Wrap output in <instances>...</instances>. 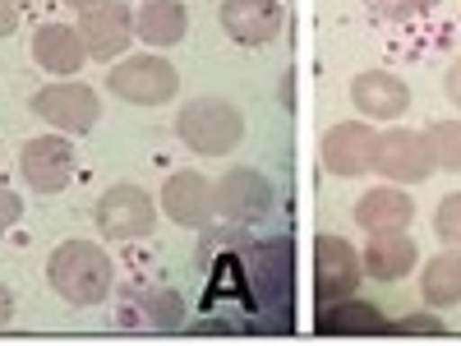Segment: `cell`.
Segmentation results:
<instances>
[{
    "label": "cell",
    "mask_w": 461,
    "mask_h": 346,
    "mask_svg": "<svg viewBox=\"0 0 461 346\" xmlns=\"http://www.w3.org/2000/svg\"><path fill=\"white\" fill-rule=\"evenodd\" d=\"M47 282H51V291L65 305H79V310H84V305H97V300L111 296L115 268H111L102 245H93V241H65L47 259Z\"/></svg>",
    "instance_id": "1"
},
{
    "label": "cell",
    "mask_w": 461,
    "mask_h": 346,
    "mask_svg": "<svg viewBox=\"0 0 461 346\" xmlns=\"http://www.w3.org/2000/svg\"><path fill=\"white\" fill-rule=\"evenodd\" d=\"M176 134L189 152H199V158H226V152H236L240 139H245V115L226 97H194V102L180 106Z\"/></svg>",
    "instance_id": "2"
},
{
    "label": "cell",
    "mask_w": 461,
    "mask_h": 346,
    "mask_svg": "<svg viewBox=\"0 0 461 346\" xmlns=\"http://www.w3.org/2000/svg\"><path fill=\"white\" fill-rule=\"evenodd\" d=\"M106 84H111L115 97H125L134 106H162V102L176 97L180 74L167 56H125V60L111 65Z\"/></svg>",
    "instance_id": "3"
},
{
    "label": "cell",
    "mask_w": 461,
    "mask_h": 346,
    "mask_svg": "<svg viewBox=\"0 0 461 346\" xmlns=\"http://www.w3.org/2000/svg\"><path fill=\"white\" fill-rule=\"evenodd\" d=\"M434 148L425 139V130H383L378 134V158H374V171L393 185H420L434 176Z\"/></svg>",
    "instance_id": "4"
},
{
    "label": "cell",
    "mask_w": 461,
    "mask_h": 346,
    "mask_svg": "<svg viewBox=\"0 0 461 346\" xmlns=\"http://www.w3.org/2000/svg\"><path fill=\"white\" fill-rule=\"evenodd\" d=\"M97 231L106 241H139L158 226V204H152L139 185H111L93 208Z\"/></svg>",
    "instance_id": "5"
},
{
    "label": "cell",
    "mask_w": 461,
    "mask_h": 346,
    "mask_svg": "<svg viewBox=\"0 0 461 346\" xmlns=\"http://www.w3.org/2000/svg\"><path fill=\"white\" fill-rule=\"evenodd\" d=\"M32 115L47 121L56 134H88L102 115V102L88 84H47L42 93L32 97Z\"/></svg>",
    "instance_id": "6"
},
{
    "label": "cell",
    "mask_w": 461,
    "mask_h": 346,
    "mask_svg": "<svg viewBox=\"0 0 461 346\" xmlns=\"http://www.w3.org/2000/svg\"><path fill=\"white\" fill-rule=\"evenodd\" d=\"M19 171L37 195H60L74 180V148L69 134H37L19 148Z\"/></svg>",
    "instance_id": "7"
},
{
    "label": "cell",
    "mask_w": 461,
    "mask_h": 346,
    "mask_svg": "<svg viewBox=\"0 0 461 346\" xmlns=\"http://www.w3.org/2000/svg\"><path fill=\"white\" fill-rule=\"evenodd\" d=\"M374 158H378V134L365 121H341L319 143V162L332 176H365L374 171Z\"/></svg>",
    "instance_id": "8"
},
{
    "label": "cell",
    "mask_w": 461,
    "mask_h": 346,
    "mask_svg": "<svg viewBox=\"0 0 461 346\" xmlns=\"http://www.w3.org/2000/svg\"><path fill=\"white\" fill-rule=\"evenodd\" d=\"M360 273H365V263H360L351 241H341V236H319L314 241V291H319V305L356 296Z\"/></svg>",
    "instance_id": "9"
},
{
    "label": "cell",
    "mask_w": 461,
    "mask_h": 346,
    "mask_svg": "<svg viewBox=\"0 0 461 346\" xmlns=\"http://www.w3.org/2000/svg\"><path fill=\"white\" fill-rule=\"evenodd\" d=\"M79 37L93 60H115L125 56L130 37H134V10L125 0H102V5L79 14Z\"/></svg>",
    "instance_id": "10"
},
{
    "label": "cell",
    "mask_w": 461,
    "mask_h": 346,
    "mask_svg": "<svg viewBox=\"0 0 461 346\" xmlns=\"http://www.w3.org/2000/svg\"><path fill=\"white\" fill-rule=\"evenodd\" d=\"M282 23H286L282 0H221V28H226L230 42H240V47L277 42Z\"/></svg>",
    "instance_id": "11"
},
{
    "label": "cell",
    "mask_w": 461,
    "mask_h": 346,
    "mask_svg": "<svg viewBox=\"0 0 461 346\" xmlns=\"http://www.w3.org/2000/svg\"><path fill=\"white\" fill-rule=\"evenodd\" d=\"M217 213L226 217V222H263L267 217V208H273V185H267L258 171H249V167H236V171H226L217 185Z\"/></svg>",
    "instance_id": "12"
},
{
    "label": "cell",
    "mask_w": 461,
    "mask_h": 346,
    "mask_svg": "<svg viewBox=\"0 0 461 346\" xmlns=\"http://www.w3.org/2000/svg\"><path fill=\"white\" fill-rule=\"evenodd\" d=\"M351 106L369 121H397L411 106V84L397 79L393 69H365L351 79Z\"/></svg>",
    "instance_id": "13"
},
{
    "label": "cell",
    "mask_w": 461,
    "mask_h": 346,
    "mask_svg": "<svg viewBox=\"0 0 461 346\" xmlns=\"http://www.w3.org/2000/svg\"><path fill=\"white\" fill-rule=\"evenodd\" d=\"M162 213L176 226H208L217 213V189L212 180H203L199 171H176L162 185Z\"/></svg>",
    "instance_id": "14"
},
{
    "label": "cell",
    "mask_w": 461,
    "mask_h": 346,
    "mask_svg": "<svg viewBox=\"0 0 461 346\" xmlns=\"http://www.w3.org/2000/svg\"><path fill=\"white\" fill-rule=\"evenodd\" d=\"M356 222L369 231V236H393V231H406L415 222V199L406 195L402 185H378L365 189L360 204H356Z\"/></svg>",
    "instance_id": "15"
},
{
    "label": "cell",
    "mask_w": 461,
    "mask_h": 346,
    "mask_svg": "<svg viewBox=\"0 0 461 346\" xmlns=\"http://www.w3.org/2000/svg\"><path fill=\"white\" fill-rule=\"evenodd\" d=\"M388 328H393L388 314H383L374 300L341 296L332 305H319V332H328V337H378Z\"/></svg>",
    "instance_id": "16"
},
{
    "label": "cell",
    "mask_w": 461,
    "mask_h": 346,
    "mask_svg": "<svg viewBox=\"0 0 461 346\" xmlns=\"http://www.w3.org/2000/svg\"><path fill=\"white\" fill-rule=\"evenodd\" d=\"M32 60L42 65L47 74H79V65L88 60V47L79 28H65V23H42L32 32Z\"/></svg>",
    "instance_id": "17"
},
{
    "label": "cell",
    "mask_w": 461,
    "mask_h": 346,
    "mask_svg": "<svg viewBox=\"0 0 461 346\" xmlns=\"http://www.w3.org/2000/svg\"><path fill=\"white\" fill-rule=\"evenodd\" d=\"M360 263H365V278H374V282H402L415 273L420 250L406 231H393V236H369Z\"/></svg>",
    "instance_id": "18"
},
{
    "label": "cell",
    "mask_w": 461,
    "mask_h": 346,
    "mask_svg": "<svg viewBox=\"0 0 461 346\" xmlns=\"http://www.w3.org/2000/svg\"><path fill=\"white\" fill-rule=\"evenodd\" d=\"M134 32L143 37L148 47L167 51L189 32V5L185 0H143L139 14H134Z\"/></svg>",
    "instance_id": "19"
},
{
    "label": "cell",
    "mask_w": 461,
    "mask_h": 346,
    "mask_svg": "<svg viewBox=\"0 0 461 346\" xmlns=\"http://www.w3.org/2000/svg\"><path fill=\"white\" fill-rule=\"evenodd\" d=\"M420 296H425L429 310H452V305H461V250H443L425 263Z\"/></svg>",
    "instance_id": "20"
},
{
    "label": "cell",
    "mask_w": 461,
    "mask_h": 346,
    "mask_svg": "<svg viewBox=\"0 0 461 346\" xmlns=\"http://www.w3.org/2000/svg\"><path fill=\"white\" fill-rule=\"evenodd\" d=\"M249 278L263 287L267 300H291V245L263 241L249 250Z\"/></svg>",
    "instance_id": "21"
},
{
    "label": "cell",
    "mask_w": 461,
    "mask_h": 346,
    "mask_svg": "<svg viewBox=\"0 0 461 346\" xmlns=\"http://www.w3.org/2000/svg\"><path fill=\"white\" fill-rule=\"evenodd\" d=\"M134 310H125L121 319H139V323H152V328H180L185 323V305H180V291H134Z\"/></svg>",
    "instance_id": "22"
},
{
    "label": "cell",
    "mask_w": 461,
    "mask_h": 346,
    "mask_svg": "<svg viewBox=\"0 0 461 346\" xmlns=\"http://www.w3.org/2000/svg\"><path fill=\"white\" fill-rule=\"evenodd\" d=\"M425 139H429L434 162L443 171H461V121H429Z\"/></svg>",
    "instance_id": "23"
},
{
    "label": "cell",
    "mask_w": 461,
    "mask_h": 346,
    "mask_svg": "<svg viewBox=\"0 0 461 346\" xmlns=\"http://www.w3.org/2000/svg\"><path fill=\"white\" fill-rule=\"evenodd\" d=\"M434 231L452 245V250H461V195H447L443 204H438V213H434Z\"/></svg>",
    "instance_id": "24"
},
{
    "label": "cell",
    "mask_w": 461,
    "mask_h": 346,
    "mask_svg": "<svg viewBox=\"0 0 461 346\" xmlns=\"http://www.w3.org/2000/svg\"><path fill=\"white\" fill-rule=\"evenodd\" d=\"M378 5H383V14H388V19H420V14H429L434 5H438V0H378Z\"/></svg>",
    "instance_id": "25"
},
{
    "label": "cell",
    "mask_w": 461,
    "mask_h": 346,
    "mask_svg": "<svg viewBox=\"0 0 461 346\" xmlns=\"http://www.w3.org/2000/svg\"><path fill=\"white\" fill-rule=\"evenodd\" d=\"M397 332H429V337H443L447 328H443L438 310H429V314H406V319H397Z\"/></svg>",
    "instance_id": "26"
},
{
    "label": "cell",
    "mask_w": 461,
    "mask_h": 346,
    "mask_svg": "<svg viewBox=\"0 0 461 346\" xmlns=\"http://www.w3.org/2000/svg\"><path fill=\"white\" fill-rule=\"evenodd\" d=\"M19 217H23V199L14 189H0V241L10 236V226H19Z\"/></svg>",
    "instance_id": "27"
},
{
    "label": "cell",
    "mask_w": 461,
    "mask_h": 346,
    "mask_svg": "<svg viewBox=\"0 0 461 346\" xmlns=\"http://www.w3.org/2000/svg\"><path fill=\"white\" fill-rule=\"evenodd\" d=\"M443 88H447V102L461 111V56L447 65V79H443Z\"/></svg>",
    "instance_id": "28"
},
{
    "label": "cell",
    "mask_w": 461,
    "mask_h": 346,
    "mask_svg": "<svg viewBox=\"0 0 461 346\" xmlns=\"http://www.w3.org/2000/svg\"><path fill=\"white\" fill-rule=\"evenodd\" d=\"M19 28V5L14 0H0V37H10Z\"/></svg>",
    "instance_id": "29"
},
{
    "label": "cell",
    "mask_w": 461,
    "mask_h": 346,
    "mask_svg": "<svg viewBox=\"0 0 461 346\" xmlns=\"http://www.w3.org/2000/svg\"><path fill=\"white\" fill-rule=\"evenodd\" d=\"M14 319V296H10V287L5 282H0V328H5Z\"/></svg>",
    "instance_id": "30"
},
{
    "label": "cell",
    "mask_w": 461,
    "mask_h": 346,
    "mask_svg": "<svg viewBox=\"0 0 461 346\" xmlns=\"http://www.w3.org/2000/svg\"><path fill=\"white\" fill-rule=\"evenodd\" d=\"M65 5H79V10H93V5H102V0H65Z\"/></svg>",
    "instance_id": "31"
}]
</instances>
